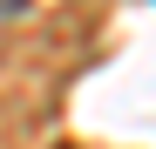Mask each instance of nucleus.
I'll return each mask as SVG.
<instances>
[{"label":"nucleus","mask_w":156,"mask_h":149,"mask_svg":"<svg viewBox=\"0 0 156 149\" xmlns=\"http://www.w3.org/2000/svg\"><path fill=\"white\" fill-rule=\"evenodd\" d=\"M27 7H34V0H0V14H7V20H20Z\"/></svg>","instance_id":"f257e3e1"}]
</instances>
